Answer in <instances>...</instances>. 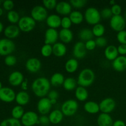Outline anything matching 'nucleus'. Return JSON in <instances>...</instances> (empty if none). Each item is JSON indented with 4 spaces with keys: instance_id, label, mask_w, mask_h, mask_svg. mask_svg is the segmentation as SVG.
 Instances as JSON below:
<instances>
[{
    "instance_id": "f3484780",
    "label": "nucleus",
    "mask_w": 126,
    "mask_h": 126,
    "mask_svg": "<svg viewBox=\"0 0 126 126\" xmlns=\"http://www.w3.org/2000/svg\"><path fill=\"white\" fill-rule=\"evenodd\" d=\"M25 78L22 73L18 71H15L11 73L8 78V81L10 84L14 87L20 86Z\"/></svg>"
},
{
    "instance_id": "c03bdc74",
    "label": "nucleus",
    "mask_w": 126,
    "mask_h": 126,
    "mask_svg": "<svg viewBox=\"0 0 126 126\" xmlns=\"http://www.w3.org/2000/svg\"><path fill=\"white\" fill-rule=\"evenodd\" d=\"M116 38L121 44H126V30H123L118 32Z\"/></svg>"
},
{
    "instance_id": "680f3d73",
    "label": "nucleus",
    "mask_w": 126,
    "mask_h": 126,
    "mask_svg": "<svg viewBox=\"0 0 126 126\" xmlns=\"http://www.w3.org/2000/svg\"><path fill=\"white\" fill-rule=\"evenodd\" d=\"M124 18H125V20H126V11L125 12V13H124Z\"/></svg>"
},
{
    "instance_id": "603ef678",
    "label": "nucleus",
    "mask_w": 126,
    "mask_h": 126,
    "mask_svg": "<svg viewBox=\"0 0 126 126\" xmlns=\"http://www.w3.org/2000/svg\"><path fill=\"white\" fill-rule=\"evenodd\" d=\"M118 51L119 55L126 56V44H120L118 47Z\"/></svg>"
},
{
    "instance_id": "a18cd8bd",
    "label": "nucleus",
    "mask_w": 126,
    "mask_h": 126,
    "mask_svg": "<svg viewBox=\"0 0 126 126\" xmlns=\"http://www.w3.org/2000/svg\"><path fill=\"white\" fill-rule=\"evenodd\" d=\"M2 7L4 9L9 12L13 10L14 7V3L13 1L11 0H6L2 2Z\"/></svg>"
},
{
    "instance_id": "6e6d98bb",
    "label": "nucleus",
    "mask_w": 126,
    "mask_h": 126,
    "mask_svg": "<svg viewBox=\"0 0 126 126\" xmlns=\"http://www.w3.org/2000/svg\"><path fill=\"white\" fill-rule=\"evenodd\" d=\"M2 31H4V25L3 24H2V22L0 21V33H1Z\"/></svg>"
},
{
    "instance_id": "a878e982",
    "label": "nucleus",
    "mask_w": 126,
    "mask_h": 126,
    "mask_svg": "<svg viewBox=\"0 0 126 126\" xmlns=\"http://www.w3.org/2000/svg\"><path fill=\"white\" fill-rule=\"evenodd\" d=\"M59 39L63 44H68L72 41L73 33L70 29H61L59 32Z\"/></svg>"
},
{
    "instance_id": "ea45409f",
    "label": "nucleus",
    "mask_w": 126,
    "mask_h": 126,
    "mask_svg": "<svg viewBox=\"0 0 126 126\" xmlns=\"http://www.w3.org/2000/svg\"><path fill=\"white\" fill-rule=\"evenodd\" d=\"M87 1L86 0H71L70 3L71 6L75 9H81L84 7L87 4Z\"/></svg>"
},
{
    "instance_id": "f704fd0d",
    "label": "nucleus",
    "mask_w": 126,
    "mask_h": 126,
    "mask_svg": "<svg viewBox=\"0 0 126 126\" xmlns=\"http://www.w3.org/2000/svg\"><path fill=\"white\" fill-rule=\"evenodd\" d=\"M92 31L94 36L99 38V37L103 36L105 33V28L104 25L99 23L93 26Z\"/></svg>"
},
{
    "instance_id": "473e14b6",
    "label": "nucleus",
    "mask_w": 126,
    "mask_h": 126,
    "mask_svg": "<svg viewBox=\"0 0 126 126\" xmlns=\"http://www.w3.org/2000/svg\"><path fill=\"white\" fill-rule=\"evenodd\" d=\"M65 79L63 74L60 73H55L52 75L49 81L52 86H59L63 85Z\"/></svg>"
},
{
    "instance_id": "20e7f679",
    "label": "nucleus",
    "mask_w": 126,
    "mask_h": 126,
    "mask_svg": "<svg viewBox=\"0 0 126 126\" xmlns=\"http://www.w3.org/2000/svg\"><path fill=\"white\" fill-rule=\"evenodd\" d=\"M78 108L79 105L77 101L73 99H69L62 103L60 110L64 116H72L77 113Z\"/></svg>"
},
{
    "instance_id": "4468645a",
    "label": "nucleus",
    "mask_w": 126,
    "mask_h": 126,
    "mask_svg": "<svg viewBox=\"0 0 126 126\" xmlns=\"http://www.w3.org/2000/svg\"><path fill=\"white\" fill-rule=\"evenodd\" d=\"M87 50H86L85 43L82 41H78L74 45L73 48V54L75 59H82L86 56Z\"/></svg>"
},
{
    "instance_id": "49530a36",
    "label": "nucleus",
    "mask_w": 126,
    "mask_h": 126,
    "mask_svg": "<svg viewBox=\"0 0 126 126\" xmlns=\"http://www.w3.org/2000/svg\"><path fill=\"white\" fill-rule=\"evenodd\" d=\"M95 41L97 46L100 47H103L107 46L108 41H107V38H105L104 36L97 38Z\"/></svg>"
},
{
    "instance_id": "e433bc0d",
    "label": "nucleus",
    "mask_w": 126,
    "mask_h": 126,
    "mask_svg": "<svg viewBox=\"0 0 126 126\" xmlns=\"http://www.w3.org/2000/svg\"><path fill=\"white\" fill-rule=\"evenodd\" d=\"M20 121L13 118H7L0 123V126H22Z\"/></svg>"
},
{
    "instance_id": "bf43d9fd",
    "label": "nucleus",
    "mask_w": 126,
    "mask_h": 126,
    "mask_svg": "<svg viewBox=\"0 0 126 126\" xmlns=\"http://www.w3.org/2000/svg\"><path fill=\"white\" fill-rule=\"evenodd\" d=\"M3 12H4L3 9L1 8V7H0V17H1L2 14H3Z\"/></svg>"
},
{
    "instance_id": "cd10ccee",
    "label": "nucleus",
    "mask_w": 126,
    "mask_h": 126,
    "mask_svg": "<svg viewBox=\"0 0 126 126\" xmlns=\"http://www.w3.org/2000/svg\"><path fill=\"white\" fill-rule=\"evenodd\" d=\"M75 97L79 102H84L87 100L89 97L88 91L86 87L78 86L75 91Z\"/></svg>"
},
{
    "instance_id": "9b49d317",
    "label": "nucleus",
    "mask_w": 126,
    "mask_h": 126,
    "mask_svg": "<svg viewBox=\"0 0 126 126\" xmlns=\"http://www.w3.org/2000/svg\"><path fill=\"white\" fill-rule=\"evenodd\" d=\"M52 106L50 99L45 97L39 100L37 103V110L41 115H47L48 113H50Z\"/></svg>"
},
{
    "instance_id": "39448f33",
    "label": "nucleus",
    "mask_w": 126,
    "mask_h": 126,
    "mask_svg": "<svg viewBox=\"0 0 126 126\" xmlns=\"http://www.w3.org/2000/svg\"><path fill=\"white\" fill-rule=\"evenodd\" d=\"M36 22L31 16H23L18 22V27L21 32L28 33L34 29Z\"/></svg>"
},
{
    "instance_id": "6ab92c4d",
    "label": "nucleus",
    "mask_w": 126,
    "mask_h": 126,
    "mask_svg": "<svg viewBox=\"0 0 126 126\" xmlns=\"http://www.w3.org/2000/svg\"><path fill=\"white\" fill-rule=\"evenodd\" d=\"M20 30L18 25H9L7 26L4 30V34L6 38L9 39H14L18 37L20 34Z\"/></svg>"
},
{
    "instance_id": "2f4dec72",
    "label": "nucleus",
    "mask_w": 126,
    "mask_h": 126,
    "mask_svg": "<svg viewBox=\"0 0 126 126\" xmlns=\"http://www.w3.org/2000/svg\"><path fill=\"white\" fill-rule=\"evenodd\" d=\"M78 82L73 77H68L65 79L63 84V87L65 89V90L67 91H72L76 89Z\"/></svg>"
},
{
    "instance_id": "69168bd1",
    "label": "nucleus",
    "mask_w": 126,
    "mask_h": 126,
    "mask_svg": "<svg viewBox=\"0 0 126 126\" xmlns=\"http://www.w3.org/2000/svg\"></svg>"
},
{
    "instance_id": "7ed1b4c3",
    "label": "nucleus",
    "mask_w": 126,
    "mask_h": 126,
    "mask_svg": "<svg viewBox=\"0 0 126 126\" xmlns=\"http://www.w3.org/2000/svg\"><path fill=\"white\" fill-rule=\"evenodd\" d=\"M84 17L86 22L91 25H95L99 23L102 18L100 12L94 7H89L86 9L84 14Z\"/></svg>"
},
{
    "instance_id": "79ce46f5",
    "label": "nucleus",
    "mask_w": 126,
    "mask_h": 126,
    "mask_svg": "<svg viewBox=\"0 0 126 126\" xmlns=\"http://www.w3.org/2000/svg\"><path fill=\"white\" fill-rule=\"evenodd\" d=\"M4 63L7 66H14L17 63V58L13 55H9L4 59Z\"/></svg>"
},
{
    "instance_id": "aec40b11",
    "label": "nucleus",
    "mask_w": 126,
    "mask_h": 126,
    "mask_svg": "<svg viewBox=\"0 0 126 126\" xmlns=\"http://www.w3.org/2000/svg\"><path fill=\"white\" fill-rule=\"evenodd\" d=\"M113 69L118 72H122L126 70V56L119 55L112 62Z\"/></svg>"
},
{
    "instance_id": "052dcab7",
    "label": "nucleus",
    "mask_w": 126,
    "mask_h": 126,
    "mask_svg": "<svg viewBox=\"0 0 126 126\" xmlns=\"http://www.w3.org/2000/svg\"><path fill=\"white\" fill-rule=\"evenodd\" d=\"M2 87H2V83H1V82L0 81V90H1Z\"/></svg>"
},
{
    "instance_id": "72a5a7b5",
    "label": "nucleus",
    "mask_w": 126,
    "mask_h": 126,
    "mask_svg": "<svg viewBox=\"0 0 126 126\" xmlns=\"http://www.w3.org/2000/svg\"><path fill=\"white\" fill-rule=\"evenodd\" d=\"M25 113V112L24 108H23V107L20 105H16L12 108V111H11V115H12V118L20 120L22 118Z\"/></svg>"
},
{
    "instance_id": "5fc2aeb1",
    "label": "nucleus",
    "mask_w": 126,
    "mask_h": 126,
    "mask_svg": "<svg viewBox=\"0 0 126 126\" xmlns=\"http://www.w3.org/2000/svg\"><path fill=\"white\" fill-rule=\"evenodd\" d=\"M113 126H126L125 122L122 120H116L114 121Z\"/></svg>"
},
{
    "instance_id": "412c9836",
    "label": "nucleus",
    "mask_w": 126,
    "mask_h": 126,
    "mask_svg": "<svg viewBox=\"0 0 126 126\" xmlns=\"http://www.w3.org/2000/svg\"><path fill=\"white\" fill-rule=\"evenodd\" d=\"M104 55L107 60L113 62L119 56L118 47L114 45L107 46L105 49Z\"/></svg>"
},
{
    "instance_id": "864d4df0",
    "label": "nucleus",
    "mask_w": 126,
    "mask_h": 126,
    "mask_svg": "<svg viewBox=\"0 0 126 126\" xmlns=\"http://www.w3.org/2000/svg\"><path fill=\"white\" fill-rule=\"evenodd\" d=\"M20 87L22 88V91H27L28 87V81L27 79H25L24 81L22 82V84L20 85Z\"/></svg>"
},
{
    "instance_id": "0eeeda50",
    "label": "nucleus",
    "mask_w": 126,
    "mask_h": 126,
    "mask_svg": "<svg viewBox=\"0 0 126 126\" xmlns=\"http://www.w3.org/2000/svg\"><path fill=\"white\" fill-rule=\"evenodd\" d=\"M48 11L43 6L38 5L31 10V17L36 22H41L46 20L48 17Z\"/></svg>"
},
{
    "instance_id": "6e6552de",
    "label": "nucleus",
    "mask_w": 126,
    "mask_h": 126,
    "mask_svg": "<svg viewBox=\"0 0 126 126\" xmlns=\"http://www.w3.org/2000/svg\"><path fill=\"white\" fill-rule=\"evenodd\" d=\"M38 114L33 111H28L25 112L21 118L20 122L23 126H34L39 124Z\"/></svg>"
},
{
    "instance_id": "f03ea898",
    "label": "nucleus",
    "mask_w": 126,
    "mask_h": 126,
    "mask_svg": "<svg viewBox=\"0 0 126 126\" xmlns=\"http://www.w3.org/2000/svg\"><path fill=\"white\" fill-rule=\"evenodd\" d=\"M95 78V75L93 70L86 68L81 70L79 73L77 79L78 84L84 87H89L94 83Z\"/></svg>"
},
{
    "instance_id": "7c9ffc66",
    "label": "nucleus",
    "mask_w": 126,
    "mask_h": 126,
    "mask_svg": "<svg viewBox=\"0 0 126 126\" xmlns=\"http://www.w3.org/2000/svg\"><path fill=\"white\" fill-rule=\"evenodd\" d=\"M68 16L72 22L73 24L75 25L81 24L84 20V15L82 14V12L79 11H72Z\"/></svg>"
},
{
    "instance_id": "c756f323",
    "label": "nucleus",
    "mask_w": 126,
    "mask_h": 126,
    "mask_svg": "<svg viewBox=\"0 0 126 126\" xmlns=\"http://www.w3.org/2000/svg\"><path fill=\"white\" fill-rule=\"evenodd\" d=\"M78 36L81 41L86 42L87 41L93 39V37L94 36L92 33V30L88 28H84L79 31L78 33Z\"/></svg>"
},
{
    "instance_id": "09e8293b",
    "label": "nucleus",
    "mask_w": 126,
    "mask_h": 126,
    "mask_svg": "<svg viewBox=\"0 0 126 126\" xmlns=\"http://www.w3.org/2000/svg\"><path fill=\"white\" fill-rule=\"evenodd\" d=\"M112 14L113 16H120L122 12V8L120 5L115 4L111 7Z\"/></svg>"
},
{
    "instance_id": "8fccbe9b",
    "label": "nucleus",
    "mask_w": 126,
    "mask_h": 126,
    "mask_svg": "<svg viewBox=\"0 0 126 126\" xmlns=\"http://www.w3.org/2000/svg\"><path fill=\"white\" fill-rule=\"evenodd\" d=\"M50 123L49 116L47 115H41L39 118V124L42 126H47Z\"/></svg>"
},
{
    "instance_id": "393cba45",
    "label": "nucleus",
    "mask_w": 126,
    "mask_h": 126,
    "mask_svg": "<svg viewBox=\"0 0 126 126\" xmlns=\"http://www.w3.org/2000/svg\"><path fill=\"white\" fill-rule=\"evenodd\" d=\"M63 114L60 110H54L49 113V119L50 123L54 125L60 124L63 119Z\"/></svg>"
},
{
    "instance_id": "a211bd4d",
    "label": "nucleus",
    "mask_w": 126,
    "mask_h": 126,
    "mask_svg": "<svg viewBox=\"0 0 126 126\" xmlns=\"http://www.w3.org/2000/svg\"><path fill=\"white\" fill-rule=\"evenodd\" d=\"M62 18L58 14H52L48 16L46 20V23L49 28L56 29L61 27Z\"/></svg>"
},
{
    "instance_id": "3c124183",
    "label": "nucleus",
    "mask_w": 126,
    "mask_h": 126,
    "mask_svg": "<svg viewBox=\"0 0 126 126\" xmlns=\"http://www.w3.org/2000/svg\"><path fill=\"white\" fill-rule=\"evenodd\" d=\"M59 97V93L55 90H52L50 91L49 94H47V97L50 100H57Z\"/></svg>"
},
{
    "instance_id": "dca6fc26",
    "label": "nucleus",
    "mask_w": 126,
    "mask_h": 126,
    "mask_svg": "<svg viewBox=\"0 0 126 126\" xmlns=\"http://www.w3.org/2000/svg\"><path fill=\"white\" fill-rule=\"evenodd\" d=\"M25 68L30 73H35L40 70L41 68V62L38 58H29L25 63Z\"/></svg>"
},
{
    "instance_id": "2eb2a0df",
    "label": "nucleus",
    "mask_w": 126,
    "mask_h": 126,
    "mask_svg": "<svg viewBox=\"0 0 126 126\" xmlns=\"http://www.w3.org/2000/svg\"><path fill=\"white\" fill-rule=\"evenodd\" d=\"M72 6L70 2L66 1H60L57 2L55 11L58 15L64 16H68L72 12Z\"/></svg>"
},
{
    "instance_id": "5701e85b",
    "label": "nucleus",
    "mask_w": 126,
    "mask_h": 126,
    "mask_svg": "<svg viewBox=\"0 0 126 126\" xmlns=\"http://www.w3.org/2000/svg\"><path fill=\"white\" fill-rule=\"evenodd\" d=\"M53 54L57 57H62L67 52L66 45L62 42H57L52 46Z\"/></svg>"
},
{
    "instance_id": "de8ad7c7",
    "label": "nucleus",
    "mask_w": 126,
    "mask_h": 126,
    "mask_svg": "<svg viewBox=\"0 0 126 126\" xmlns=\"http://www.w3.org/2000/svg\"><path fill=\"white\" fill-rule=\"evenodd\" d=\"M85 46H86V50H89V51H92V50H94L97 47L95 41L94 40V39L87 41L85 43Z\"/></svg>"
},
{
    "instance_id": "c85d7f7f",
    "label": "nucleus",
    "mask_w": 126,
    "mask_h": 126,
    "mask_svg": "<svg viewBox=\"0 0 126 126\" xmlns=\"http://www.w3.org/2000/svg\"><path fill=\"white\" fill-rule=\"evenodd\" d=\"M79 68V62L77 59H68L65 63V69L68 73H73L76 72Z\"/></svg>"
},
{
    "instance_id": "37998d69",
    "label": "nucleus",
    "mask_w": 126,
    "mask_h": 126,
    "mask_svg": "<svg viewBox=\"0 0 126 126\" xmlns=\"http://www.w3.org/2000/svg\"><path fill=\"white\" fill-rule=\"evenodd\" d=\"M102 18H105V19H108V18H111L113 17V14H112L111 8L109 7H105L100 12Z\"/></svg>"
},
{
    "instance_id": "4be33fe9",
    "label": "nucleus",
    "mask_w": 126,
    "mask_h": 126,
    "mask_svg": "<svg viewBox=\"0 0 126 126\" xmlns=\"http://www.w3.org/2000/svg\"><path fill=\"white\" fill-rule=\"evenodd\" d=\"M113 123L114 121L110 114L107 113H100L97 119L98 126H113Z\"/></svg>"
},
{
    "instance_id": "f257e3e1",
    "label": "nucleus",
    "mask_w": 126,
    "mask_h": 126,
    "mask_svg": "<svg viewBox=\"0 0 126 126\" xmlns=\"http://www.w3.org/2000/svg\"><path fill=\"white\" fill-rule=\"evenodd\" d=\"M50 81L45 77L36 78L32 84V90L34 94L39 98L45 97L50 91Z\"/></svg>"
},
{
    "instance_id": "ddd939ff",
    "label": "nucleus",
    "mask_w": 126,
    "mask_h": 126,
    "mask_svg": "<svg viewBox=\"0 0 126 126\" xmlns=\"http://www.w3.org/2000/svg\"><path fill=\"white\" fill-rule=\"evenodd\" d=\"M59 39V32L54 28H47L44 33V44L53 46Z\"/></svg>"
},
{
    "instance_id": "4c0bfd02",
    "label": "nucleus",
    "mask_w": 126,
    "mask_h": 126,
    "mask_svg": "<svg viewBox=\"0 0 126 126\" xmlns=\"http://www.w3.org/2000/svg\"><path fill=\"white\" fill-rule=\"evenodd\" d=\"M41 54L44 57H50L53 54L52 46L44 44L41 49Z\"/></svg>"
},
{
    "instance_id": "1a4fd4ad",
    "label": "nucleus",
    "mask_w": 126,
    "mask_h": 126,
    "mask_svg": "<svg viewBox=\"0 0 126 126\" xmlns=\"http://www.w3.org/2000/svg\"><path fill=\"white\" fill-rule=\"evenodd\" d=\"M126 20L123 16H113L110 20V25L115 32H118L124 30L126 27Z\"/></svg>"
},
{
    "instance_id": "bb28decb",
    "label": "nucleus",
    "mask_w": 126,
    "mask_h": 126,
    "mask_svg": "<svg viewBox=\"0 0 126 126\" xmlns=\"http://www.w3.org/2000/svg\"><path fill=\"white\" fill-rule=\"evenodd\" d=\"M84 109L89 114H95L100 111L99 103L94 101H88L84 105Z\"/></svg>"
},
{
    "instance_id": "0e129e2a",
    "label": "nucleus",
    "mask_w": 126,
    "mask_h": 126,
    "mask_svg": "<svg viewBox=\"0 0 126 126\" xmlns=\"http://www.w3.org/2000/svg\"></svg>"
},
{
    "instance_id": "4d7b16f0",
    "label": "nucleus",
    "mask_w": 126,
    "mask_h": 126,
    "mask_svg": "<svg viewBox=\"0 0 126 126\" xmlns=\"http://www.w3.org/2000/svg\"><path fill=\"white\" fill-rule=\"evenodd\" d=\"M50 100V102H51V103L52 105H55L57 103V100Z\"/></svg>"
},
{
    "instance_id": "b1692460",
    "label": "nucleus",
    "mask_w": 126,
    "mask_h": 126,
    "mask_svg": "<svg viewBox=\"0 0 126 126\" xmlns=\"http://www.w3.org/2000/svg\"><path fill=\"white\" fill-rule=\"evenodd\" d=\"M30 100V97L29 94L27 91H21L16 94L15 101L18 104V105L22 107L26 105L29 103Z\"/></svg>"
},
{
    "instance_id": "58836bf2",
    "label": "nucleus",
    "mask_w": 126,
    "mask_h": 126,
    "mask_svg": "<svg viewBox=\"0 0 126 126\" xmlns=\"http://www.w3.org/2000/svg\"><path fill=\"white\" fill-rule=\"evenodd\" d=\"M43 4L47 11H51L55 9L57 2L55 0H44L43 1Z\"/></svg>"
},
{
    "instance_id": "c9c22d12",
    "label": "nucleus",
    "mask_w": 126,
    "mask_h": 126,
    "mask_svg": "<svg viewBox=\"0 0 126 126\" xmlns=\"http://www.w3.org/2000/svg\"><path fill=\"white\" fill-rule=\"evenodd\" d=\"M7 18L10 23L14 25L16 23H18V21L20 18V17L19 14L17 11L12 10V11L7 12Z\"/></svg>"
},
{
    "instance_id": "13d9d810",
    "label": "nucleus",
    "mask_w": 126,
    "mask_h": 126,
    "mask_svg": "<svg viewBox=\"0 0 126 126\" xmlns=\"http://www.w3.org/2000/svg\"><path fill=\"white\" fill-rule=\"evenodd\" d=\"M109 3H110V4L111 5V6H113V5H114L115 4H116V3L115 1H114V0H111V1L109 2Z\"/></svg>"
},
{
    "instance_id": "f8f14e48",
    "label": "nucleus",
    "mask_w": 126,
    "mask_h": 126,
    "mask_svg": "<svg viewBox=\"0 0 126 126\" xmlns=\"http://www.w3.org/2000/svg\"><path fill=\"white\" fill-rule=\"evenodd\" d=\"M16 94L12 89L3 87L0 90V100L6 103H11L16 100Z\"/></svg>"
},
{
    "instance_id": "a19ab883",
    "label": "nucleus",
    "mask_w": 126,
    "mask_h": 126,
    "mask_svg": "<svg viewBox=\"0 0 126 126\" xmlns=\"http://www.w3.org/2000/svg\"><path fill=\"white\" fill-rule=\"evenodd\" d=\"M73 23L69 16H64L61 20V27L63 29H70Z\"/></svg>"
},
{
    "instance_id": "e2e57ef3",
    "label": "nucleus",
    "mask_w": 126,
    "mask_h": 126,
    "mask_svg": "<svg viewBox=\"0 0 126 126\" xmlns=\"http://www.w3.org/2000/svg\"><path fill=\"white\" fill-rule=\"evenodd\" d=\"M1 3H2V1H1V0H0V6H1Z\"/></svg>"
},
{
    "instance_id": "9d476101",
    "label": "nucleus",
    "mask_w": 126,
    "mask_h": 126,
    "mask_svg": "<svg viewBox=\"0 0 126 126\" xmlns=\"http://www.w3.org/2000/svg\"><path fill=\"white\" fill-rule=\"evenodd\" d=\"M116 103L113 98L107 97L102 100L99 103L100 111L102 113L110 114L115 109Z\"/></svg>"
},
{
    "instance_id": "423d86ee",
    "label": "nucleus",
    "mask_w": 126,
    "mask_h": 126,
    "mask_svg": "<svg viewBox=\"0 0 126 126\" xmlns=\"http://www.w3.org/2000/svg\"><path fill=\"white\" fill-rule=\"evenodd\" d=\"M16 49V44L13 41L7 38L0 39V55L7 56L11 55Z\"/></svg>"
}]
</instances>
